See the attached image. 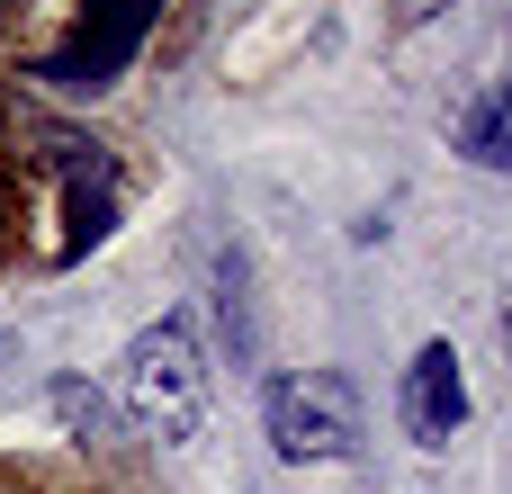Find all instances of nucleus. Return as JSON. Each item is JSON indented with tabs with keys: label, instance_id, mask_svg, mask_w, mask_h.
Masks as SVG:
<instances>
[{
	"label": "nucleus",
	"instance_id": "1",
	"mask_svg": "<svg viewBox=\"0 0 512 494\" xmlns=\"http://www.w3.org/2000/svg\"><path fill=\"white\" fill-rule=\"evenodd\" d=\"M117 396H126V414H135L153 441H189V432L207 423V360H198V333H189L180 315L144 324V333L126 342Z\"/></svg>",
	"mask_w": 512,
	"mask_h": 494
},
{
	"label": "nucleus",
	"instance_id": "5",
	"mask_svg": "<svg viewBox=\"0 0 512 494\" xmlns=\"http://www.w3.org/2000/svg\"><path fill=\"white\" fill-rule=\"evenodd\" d=\"M432 9H441V0H405V27H423V18H432Z\"/></svg>",
	"mask_w": 512,
	"mask_h": 494
},
{
	"label": "nucleus",
	"instance_id": "6",
	"mask_svg": "<svg viewBox=\"0 0 512 494\" xmlns=\"http://www.w3.org/2000/svg\"><path fill=\"white\" fill-rule=\"evenodd\" d=\"M495 99H504V108H512V81H504V90H495Z\"/></svg>",
	"mask_w": 512,
	"mask_h": 494
},
{
	"label": "nucleus",
	"instance_id": "2",
	"mask_svg": "<svg viewBox=\"0 0 512 494\" xmlns=\"http://www.w3.org/2000/svg\"><path fill=\"white\" fill-rule=\"evenodd\" d=\"M270 450L288 468H333L360 459V387L342 369H288L270 387Z\"/></svg>",
	"mask_w": 512,
	"mask_h": 494
},
{
	"label": "nucleus",
	"instance_id": "4",
	"mask_svg": "<svg viewBox=\"0 0 512 494\" xmlns=\"http://www.w3.org/2000/svg\"><path fill=\"white\" fill-rule=\"evenodd\" d=\"M45 405H54V423H63L72 441H108V432H117L108 396H99V387H81V378H54V396H45Z\"/></svg>",
	"mask_w": 512,
	"mask_h": 494
},
{
	"label": "nucleus",
	"instance_id": "3",
	"mask_svg": "<svg viewBox=\"0 0 512 494\" xmlns=\"http://www.w3.org/2000/svg\"><path fill=\"white\" fill-rule=\"evenodd\" d=\"M396 414H405L414 450H450V432L468 423V378H459V351H450V342H423V351H414Z\"/></svg>",
	"mask_w": 512,
	"mask_h": 494
},
{
	"label": "nucleus",
	"instance_id": "7",
	"mask_svg": "<svg viewBox=\"0 0 512 494\" xmlns=\"http://www.w3.org/2000/svg\"><path fill=\"white\" fill-rule=\"evenodd\" d=\"M504 342H512V324H504Z\"/></svg>",
	"mask_w": 512,
	"mask_h": 494
}]
</instances>
